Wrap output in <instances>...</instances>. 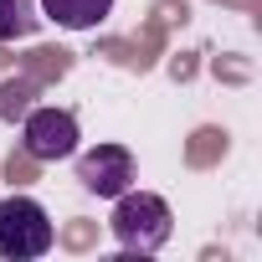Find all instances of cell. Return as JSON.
I'll return each instance as SVG.
<instances>
[{
  "label": "cell",
  "instance_id": "obj_1",
  "mask_svg": "<svg viewBox=\"0 0 262 262\" xmlns=\"http://www.w3.org/2000/svg\"><path fill=\"white\" fill-rule=\"evenodd\" d=\"M108 226H113V242L128 247V252H160L170 242V231H175L170 206L160 195H149V190H134V185H128L123 195H113Z\"/></svg>",
  "mask_w": 262,
  "mask_h": 262
},
{
  "label": "cell",
  "instance_id": "obj_2",
  "mask_svg": "<svg viewBox=\"0 0 262 262\" xmlns=\"http://www.w3.org/2000/svg\"><path fill=\"white\" fill-rule=\"evenodd\" d=\"M52 252V216L31 195H6L0 201V257L31 262Z\"/></svg>",
  "mask_w": 262,
  "mask_h": 262
},
{
  "label": "cell",
  "instance_id": "obj_3",
  "mask_svg": "<svg viewBox=\"0 0 262 262\" xmlns=\"http://www.w3.org/2000/svg\"><path fill=\"white\" fill-rule=\"evenodd\" d=\"M21 139H26V155L31 160H67V155H77V118L67 113V108H31L26 113V123H21Z\"/></svg>",
  "mask_w": 262,
  "mask_h": 262
},
{
  "label": "cell",
  "instance_id": "obj_4",
  "mask_svg": "<svg viewBox=\"0 0 262 262\" xmlns=\"http://www.w3.org/2000/svg\"><path fill=\"white\" fill-rule=\"evenodd\" d=\"M77 180H82V190L113 201V195H123L128 185H134V155H128L123 144H98V149H88L77 160Z\"/></svg>",
  "mask_w": 262,
  "mask_h": 262
},
{
  "label": "cell",
  "instance_id": "obj_5",
  "mask_svg": "<svg viewBox=\"0 0 262 262\" xmlns=\"http://www.w3.org/2000/svg\"><path fill=\"white\" fill-rule=\"evenodd\" d=\"M36 6L47 21H57L67 31H93L113 16V0H36Z\"/></svg>",
  "mask_w": 262,
  "mask_h": 262
},
{
  "label": "cell",
  "instance_id": "obj_6",
  "mask_svg": "<svg viewBox=\"0 0 262 262\" xmlns=\"http://www.w3.org/2000/svg\"><path fill=\"white\" fill-rule=\"evenodd\" d=\"M41 26V6L36 0H0V41H21Z\"/></svg>",
  "mask_w": 262,
  "mask_h": 262
}]
</instances>
